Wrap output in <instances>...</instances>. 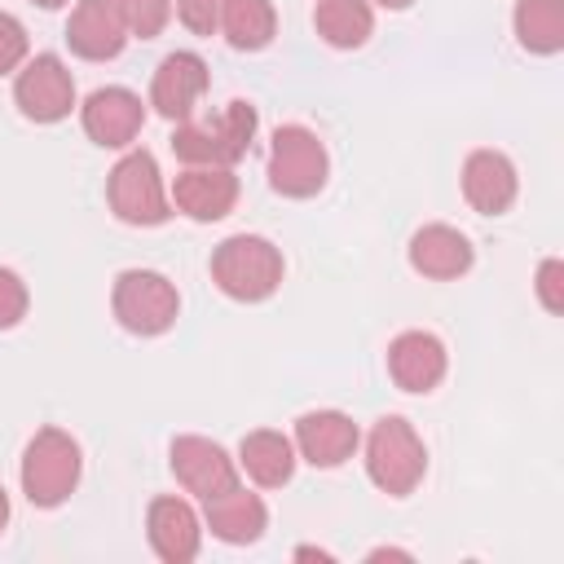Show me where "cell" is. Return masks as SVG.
<instances>
[{
  "instance_id": "d4e9b609",
  "label": "cell",
  "mask_w": 564,
  "mask_h": 564,
  "mask_svg": "<svg viewBox=\"0 0 564 564\" xmlns=\"http://www.w3.org/2000/svg\"><path fill=\"white\" fill-rule=\"evenodd\" d=\"M225 4H229V0H172V13L181 18V26H185L189 35H216Z\"/></svg>"
},
{
  "instance_id": "9a60e30c",
  "label": "cell",
  "mask_w": 564,
  "mask_h": 564,
  "mask_svg": "<svg viewBox=\"0 0 564 564\" xmlns=\"http://www.w3.org/2000/svg\"><path fill=\"white\" fill-rule=\"evenodd\" d=\"M66 44L84 62H110L128 44V26L115 0H75L66 18Z\"/></svg>"
},
{
  "instance_id": "4fadbf2b",
  "label": "cell",
  "mask_w": 564,
  "mask_h": 564,
  "mask_svg": "<svg viewBox=\"0 0 564 564\" xmlns=\"http://www.w3.org/2000/svg\"><path fill=\"white\" fill-rule=\"evenodd\" d=\"M291 441H295V454L308 467L330 471V467H339V463H348L357 454L361 432L344 410H308V414L295 419V436Z\"/></svg>"
},
{
  "instance_id": "ac0fdd59",
  "label": "cell",
  "mask_w": 564,
  "mask_h": 564,
  "mask_svg": "<svg viewBox=\"0 0 564 564\" xmlns=\"http://www.w3.org/2000/svg\"><path fill=\"white\" fill-rule=\"evenodd\" d=\"M405 251H410V269L419 278H432V282H454V278H463L476 264L471 238L463 229H454V225H423V229H414Z\"/></svg>"
},
{
  "instance_id": "6da1fadb",
  "label": "cell",
  "mask_w": 564,
  "mask_h": 564,
  "mask_svg": "<svg viewBox=\"0 0 564 564\" xmlns=\"http://www.w3.org/2000/svg\"><path fill=\"white\" fill-rule=\"evenodd\" d=\"M256 128H260L256 106L234 97L212 119H194V115L181 119L172 132V154L181 163H198V167H234L251 150Z\"/></svg>"
},
{
  "instance_id": "52a82bcc",
  "label": "cell",
  "mask_w": 564,
  "mask_h": 564,
  "mask_svg": "<svg viewBox=\"0 0 564 564\" xmlns=\"http://www.w3.org/2000/svg\"><path fill=\"white\" fill-rule=\"evenodd\" d=\"M330 176V154L322 137L304 123H282L269 141V185L282 198H313Z\"/></svg>"
},
{
  "instance_id": "7402d4cb",
  "label": "cell",
  "mask_w": 564,
  "mask_h": 564,
  "mask_svg": "<svg viewBox=\"0 0 564 564\" xmlns=\"http://www.w3.org/2000/svg\"><path fill=\"white\" fill-rule=\"evenodd\" d=\"M511 26L524 53L551 57L564 48V0H516Z\"/></svg>"
},
{
  "instance_id": "2e32d148",
  "label": "cell",
  "mask_w": 564,
  "mask_h": 564,
  "mask_svg": "<svg viewBox=\"0 0 564 564\" xmlns=\"http://www.w3.org/2000/svg\"><path fill=\"white\" fill-rule=\"evenodd\" d=\"M463 198L471 212L480 216H502L516 194H520V176H516V163L502 154V150H471L463 159Z\"/></svg>"
},
{
  "instance_id": "4dcf8cb0",
  "label": "cell",
  "mask_w": 564,
  "mask_h": 564,
  "mask_svg": "<svg viewBox=\"0 0 564 564\" xmlns=\"http://www.w3.org/2000/svg\"><path fill=\"white\" fill-rule=\"evenodd\" d=\"M370 4H379V9H410L414 0H370Z\"/></svg>"
},
{
  "instance_id": "f546056e",
  "label": "cell",
  "mask_w": 564,
  "mask_h": 564,
  "mask_svg": "<svg viewBox=\"0 0 564 564\" xmlns=\"http://www.w3.org/2000/svg\"><path fill=\"white\" fill-rule=\"evenodd\" d=\"M9 529V494H4V485H0V533Z\"/></svg>"
},
{
  "instance_id": "9c48e42d",
  "label": "cell",
  "mask_w": 564,
  "mask_h": 564,
  "mask_svg": "<svg viewBox=\"0 0 564 564\" xmlns=\"http://www.w3.org/2000/svg\"><path fill=\"white\" fill-rule=\"evenodd\" d=\"M79 123H84V137L101 150H128L137 137H141V123H145V101L123 88V84H106V88H93L88 101L79 106Z\"/></svg>"
},
{
  "instance_id": "5bb4252c",
  "label": "cell",
  "mask_w": 564,
  "mask_h": 564,
  "mask_svg": "<svg viewBox=\"0 0 564 564\" xmlns=\"http://www.w3.org/2000/svg\"><path fill=\"white\" fill-rule=\"evenodd\" d=\"M145 538H150V551L163 564H189L203 546V520L185 498L163 494L145 511Z\"/></svg>"
},
{
  "instance_id": "44dd1931",
  "label": "cell",
  "mask_w": 564,
  "mask_h": 564,
  "mask_svg": "<svg viewBox=\"0 0 564 564\" xmlns=\"http://www.w3.org/2000/svg\"><path fill=\"white\" fill-rule=\"evenodd\" d=\"M313 26L330 48H361L375 35V9L370 0H317Z\"/></svg>"
},
{
  "instance_id": "8fae6325",
  "label": "cell",
  "mask_w": 564,
  "mask_h": 564,
  "mask_svg": "<svg viewBox=\"0 0 564 564\" xmlns=\"http://www.w3.org/2000/svg\"><path fill=\"white\" fill-rule=\"evenodd\" d=\"M207 84H212L207 62H203L198 53H189V48H176V53H167V57L154 66V79H150V106H154L163 119L181 123V119H189V115L198 110Z\"/></svg>"
},
{
  "instance_id": "cb8c5ba5",
  "label": "cell",
  "mask_w": 564,
  "mask_h": 564,
  "mask_svg": "<svg viewBox=\"0 0 564 564\" xmlns=\"http://www.w3.org/2000/svg\"><path fill=\"white\" fill-rule=\"evenodd\" d=\"M128 26V40H154L172 22V0H115Z\"/></svg>"
},
{
  "instance_id": "f1b7e54d",
  "label": "cell",
  "mask_w": 564,
  "mask_h": 564,
  "mask_svg": "<svg viewBox=\"0 0 564 564\" xmlns=\"http://www.w3.org/2000/svg\"><path fill=\"white\" fill-rule=\"evenodd\" d=\"M388 555H392V560H410V551H397V546H375L366 560H388Z\"/></svg>"
},
{
  "instance_id": "4316f807",
  "label": "cell",
  "mask_w": 564,
  "mask_h": 564,
  "mask_svg": "<svg viewBox=\"0 0 564 564\" xmlns=\"http://www.w3.org/2000/svg\"><path fill=\"white\" fill-rule=\"evenodd\" d=\"M533 291H538V304H542L546 313H564V260L546 256V260L538 264Z\"/></svg>"
},
{
  "instance_id": "603a6c76",
  "label": "cell",
  "mask_w": 564,
  "mask_h": 564,
  "mask_svg": "<svg viewBox=\"0 0 564 564\" xmlns=\"http://www.w3.org/2000/svg\"><path fill=\"white\" fill-rule=\"evenodd\" d=\"M220 35L238 53H260L278 35V13L273 0H229L220 13Z\"/></svg>"
},
{
  "instance_id": "ffe728a7",
  "label": "cell",
  "mask_w": 564,
  "mask_h": 564,
  "mask_svg": "<svg viewBox=\"0 0 564 564\" xmlns=\"http://www.w3.org/2000/svg\"><path fill=\"white\" fill-rule=\"evenodd\" d=\"M242 471H247V480H256L260 489H282L291 476H295V463H300V454H295V441L291 436H282V432H273V427H256V432H247L242 441H238V458H234Z\"/></svg>"
},
{
  "instance_id": "7a4b0ae2",
  "label": "cell",
  "mask_w": 564,
  "mask_h": 564,
  "mask_svg": "<svg viewBox=\"0 0 564 564\" xmlns=\"http://www.w3.org/2000/svg\"><path fill=\"white\" fill-rule=\"evenodd\" d=\"M84 476V449L70 432L62 427H40L26 449H22V467H18V480H22V494L31 507L40 511H53L62 507L75 485Z\"/></svg>"
},
{
  "instance_id": "5b68a950",
  "label": "cell",
  "mask_w": 564,
  "mask_h": 564,
  "mask_svg": "<svg viewBox=\"0 0 564 564\" xmlns=\"http://www.w3.org/2000/svg\"><path fill=\"white\" fill-rule=\"evenodd\" d=\"M106 203L115 212V220L137 225V229H154L172 216V198L163 185V172L154 163L150 150H128L110 176H106Z\"/></svg>"
},
{
  "instance_id": "ba28073f",
  "label": "cell",
  "mask_w": 564,
  "mask_h": 564,
  "mask_svg": "<svg viewBox=\"0 0 564 564\" xmlns=\"http://www.w3.org/2000/svg\"><path fill=\"white\" fill-rule=\"evenodd\" d=\"M13 106L31 123H62L75 110V79L57 53H35L18 66Z\"/></svg>"
},
{
  "instance_id": "277c9868",
  "label": "cell",
  "mask_w": 564,
  "mask_h": 564,
  "mask_svg": "<svg viewBox=\"0 0 564 564\" xmlns=\"http://www.w3.org/2000/svg\"><path fill=\"white\" fill-rule=\"evenodd\" d=\"M366 476L379 494L405 498L427 476V449L423 436L401 414H383L366 436Z\"/></svg>"
},
{
  "instance_id": "d6986e66",
  "label": "cell",
  "mask_w": 564,
  "mask_h": 564,
  "mask_svg": "<svg viewBox=\"0 0 564 564\" xmlns=\"http://www.w3.org/2000/svg\"><path fill=\"white\" fill-rule=\"evenodd\" d=\"M203 524L212 529V538H220L229 546H247V542H260L264 538L269 507L260 502V494H251L242 485H229L225 494H216V498L203 502Z\"/></svg>"
},
{
  "instance_id": "7c38bea8",
  "label": "cell",
  "mask_w": 564,
  "mask_h": 564,
  "mask_svg": "<svg viewBox=\"0 0 564 564\" xmlns=\"http://www.w3.org/2000/svg\"><path fill=\"white\" fill-rule=\"evenodd\" d=\"M167 198L189 220L212 225V220H225L234 212V203H238V176H234V167H198V163H185V172L172 181Z\"/></svg>"
},
{
  "instance_id": "83f0119b",
  "label": "cell",
  "mask_w": 564,
  "mask_h": 564,
  "mask_svg": "<svg viewBox=\"0 0 564 564\" xmlns=\"http://www.w3.org/2000/svg\"><path fill=\"white\" fill-rule=\"evenodd\" d=\"M26 26L13 13H0V75H13L26 62Z\"/></svg>"
},
{
  "instance_id": "e0dca14e",
  "label": "cell",
  "mask_w": 564,
  "mask_h": 564,
  "mask_svg": "<svg viewBox=\"0 0 564 564\" xmlns=\"http://www.w3.org/2000/svg\"><path fill=\"white\" fill-rule=\"evenodd\" d=\"M449 370V352L432 330H401L388 344V375L401 392H432Z\"/></svg>"
},
{
  "instance_id": "1f68e13d",
  "label": "cell",
  "mask_w": 564,
  "mask_h": 564,
  "mask_svg": "<svg viewBox=\"0 0 564 564\" xmlns=\"http://www.w3.org/2000/svg\"><path fill=\"white\" fill-rule=\"evenodd\" d=\"M31 4H40V9H62V4H70V0H31Z\"/></svg>"
},
{
  "instance_id": "3957f363",
  "label": "cell",
  "mask_w": 564,
  "mask_h": 564,
  "mask_svg": "<svg viewBox=\"0 0 564 564\" xmlns=\"http://www.w3.org/2000/svg\"><path fill=\"white\" fill-rule=\"evenodd\" d=\"M282 273H286L282 251L260 234H234L212 251V282L238 304L269 300L282 286Z\"/></svg>"
},
{
  "instance_id": "8992f818",
  "label": "cell",
  "mask_w": 564,
  "mask_h": 564,
  "mask_svg": "<svg viewBox=\"0 0 564 564\" xmlns=\"http://www.w3.org/2000/svg\"><path fill=\"white\" fill-rule=\"evenodd\" d=\"M110 308H115V322L128 330V335H141V339H154L163 330L176 326L181 317V295L176 286L154 273V269H123L115 278V291H110Z\"/></svg>"
},
{
  "instance_id": "484cf974",
  "label": "cell",
  "mask_w": 564,
  "mask_h": 564,
  "mask_svg": "<svg viewBox=\"0 0 564 564\" xmlns=\"http://www.w3.org/2000/svg\"><path fill=\"white\" fill-rule=\"evenodd\" d=\"M26 304H31L26 282H22L13 269L0 264V330H13V326L26 317Z\"/></svg>"
},
{
  "instance_id": "30bf717a",
  "label": "cell",
  "mask_w": 564,
  "mask_h": 564,
  "mask_svg": "<svg viewBox=\"0 0 564 564\" xmlns=\"http://www.w3.org/2000/svg\"><path fill=\"white\" fill-rule=\"evenodd\" d=\"M167 458H172L176 485L185 494H194L198 502H207V498L225 494L229 485H238V463L212 436H176L172 449H167Z\"/></svg>"
}]
</instances>
